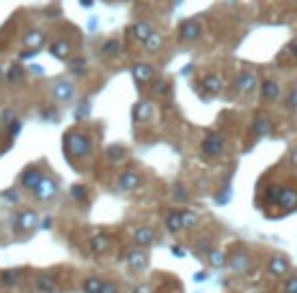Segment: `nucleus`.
<instances>
[{"label": "nucleus", "instance_id": "15", "mask_svg": "<svg viewBox=\"0 0 297 293\" xmlns=\"http://www.w3.org/2000/svg\"><path fill=\"white\" fill-rule=\"evenodd\" d=\"M35 291L37 293H58L60 287H58V280L54 278L52 274L41 272L35 276Z\"/></svg>", "mask_w": 297, "mask_h": 293}, {"label": "nucleus", "instance_id": "12", "mask_svg": "<svg viewBox=\"0 0 297 293\" xmlns=\"http://www.w3.org/2000/svg\"><path fill=\"white\" fill-rule=\"evenodd\" d=\"M157 231L153 226H138L136 231H134V244H136V248H147V246H153L157 242Z\"/></svg>", "mask_w": 297, "mask_h": 293}, {"label": "nucleus", "instance_id": "16", "mask_svg": "<svg viewBox=\"0 0 297 293\" xmlns=\"http://www.w3.org/2000/svg\"><path fill=\"white\" fill-rule=\"evenodd\" d=\"M50 54L56 61H69L71 54H74V45L69 43V39H62V37H58V39H54L50 43Z\"/></svg>", "mask_w": 297, "mask_h": 293}, {"label": "nucleus", "instance_id": "6", "mask_svg": "<svg viewBox=\"0 0 297 293\" xmlns=\"http://www.w3.org/2000/svg\"><path fill=\"white\" fill-rule=\"evenodd\" d=\"M224 136L218 134V132H209L203 138V153L207 155V158H220V155L224 153Z\"/></svg>", "mask_w": 297, "mask_h": 293}, {"label": "nucleus", "instance_id": "18", "mask_svg": "<svg viewBox=\"0 0 297 293\" xmlns=\"http://www.w3.org/2000/svg\"><path fill=\"white\" fill-rule=\"evenodd\" d=\"M127 33L131 35L134 41H138V43L142 45V43H145L149 37L153 35V26H151L149 22H145V20H138V22H134V24L129 26Z\"/></svg>", "mask_w": 297, "mask_h": 293}, {"label": "nucleus", "instance_id": "26", "mask_svg": "<svg viewBox=\"0 0 297 293\" xmlns=\"http://www.w3.org/2000/svg\"><path fill=\"white\" fill-rule=\"evenodd\" d=\"M125 158H127V149L121 144H110L106 149V160L110 164H121Z\"/></svg>", "mask_w": 297, "mask_h": 293}, {"label": "nucleus", "instance_id": "8", "mask_svg": "<svg viewBox=\"0 0 297 293\" xmlns=\"http://www.w3.org/2000/svg\"><path fill=\"white\" fill-rule=\"evenodd\" d=\"M142 183V175L138 170H134V168H127V170H123L119 179H116V190L119 192H134V190H138V186Z\"/></svg>", "mask_w": 297, "mask_h": 293}, {"label": "nucleus", "instance_id": "44", "mask_svg": "<svg viewBox=\"0 0 297 293\" xmlns=\"http://www.w3.org/2000/svg\"><path fill=\"white\" fill-rule=\"evenodd\" d=\"M252 293H256V291H252Z\"/></svg>", "mask_w": 297, "mask_h": 293}, {"label": "nucleus", "instance_id": "41", "mask_svg": "<svg viewBox=\"0 0 297 293\" xmlns=\"http://www.w3.org/2000/svg\"><path fill=\"white\" fill-rule=\"evenodd\" d=\"M131 293H153V289L149 285H136L131 289Z\"/></svg>", "mask_w": 297, "mask_h": 293}, {"label": "nucleus", "instance_id": "11", "mask_svg": "<svg viewBox=\"0 0 297 293\" xmlns=\"http://www.w3.org/2000/svg\"><path fill=\"white\" fill-rule=\"evenodd\" d=\"M203 37V26L198 20H185L179 26V39L181 41H198Z\"/></svg>", "mask_w": 297, "mask_h": 293}, {"label": "nucleus", "instance_id": "28", "mask_svg": "<svg viewBox=\"0 0 297 293\" xmlns=\"http://www.w3.org/2000/svg\"><path fill=\"white\" fill-rule=\"evenodd\" d=\"M24 280V272L22 270H5L0 272V282H5V285H20Z\"/></svg>", "mask_w": 297, "mask_h": 293}, {"label": "nucleus", "instance_id": "2", "mask_svg": "<svg viewBox=\"0 0 297 293\" xmlns=\"http://www.w3.org/2000/svg\"><path fill=\"white\" fill-rule=\"evenodd\" d=\"M265 203L269 205H278L282 209H295L297 207V190L293 188H280V186H272L265 190Z\"/></svg>", "mask_w": 297, "mask_h": 293}, {"label": "nucleus", "instance_id": "34", "mask_svg": "<svg viewBox=\"0 0 297 293\" xmlns=\"http://www.w3.org/2000/svg\"><path fill=\"white\" fill-rule=\"evenodd\" d=\"M69 71L74 73V76H82V73L86 71V58H82V56H71L69 58Z\"/></svg>", "mask_w": 297, "mask_h": 293}, {"label": "nucleus", "instance_id": "19", "mask_svg": "<svg viewBox=\"0 0 297 293\" xmlns=\"http://www.w3.org/2000/svg\"><path fill=\"white\" fill-rule=\"evenodd\" d=\"M88 248H91V252L97 254V256L108 254V252H110V248H112V240H110V235L99 233V235L91 237V242H88Z\"/></svg>", "mask_w": 297, "mask_h": 293}, {"label": "nucleus", "instance_id": "45", "mask_svg": "<svg viewBox=\"0 0 297 293\" xmlns=\"http://www.w3.org/2000/svg\"><path fill=\"white\" fill-rule=\"evenodd\" d=\"M0 110H3V108H0Z\"/></svg>", "mask_w": 297, "mask_h": 293}, {"label": "nucleus", "instance_id": "9", "mask_svg": "<svg viewBox=\"0 0 297 293\" xmlns=\"http://www.w3.org/2000/svg\"><path fill=\"white\" fill-rule=\"evenodd\" d=\"M235 89H237V93L239 95H250V93H254V91L258 89V78H256V73H252V71H241L237 80H235Z\"/></svg>", "mask_w": 297, "mask_h": 293}, {"label": "nucleus", "instance_id": "1", "mask_svg": "<svg viewBox=\"0 0 297 293\" xmlns=\"http://www.w3.org/2000/svg\"><path fill=\"white\" fill-rule=\"evenodd\" d=\"M62 149H65L67 160H88L95 151V140L82 127H71L62 136Z\"/></svg>", "mask_w": 297, "mask_h": 293}, {"label": "nucleus", "instance_id": "17", "mask_svg": "<svg viewBox=\"0 0 297 293\" xmlns=\"http://www.w3.org/2000/svg\"><path fill=\"white\" fill-rule=\"evenodd\" d=\"M131 114H134V121L136 123H149L153 114H155V108H153L149 99H140V102H136V106H134Z\"/></svg>", "mask_w": 297, "mask_h": 293}, {"label": "nucleus", "instance_id": "42", "mask_svg": "<svg viewBox=\"0 0 297 293\" xmlns=\"http://www.w3.org/2000/svg\"><path fill=\"white\" fill-rule=\"evenodd\" d=\"M291 160H295V164H297V149L291 153Z\"/></svg>", "mask_w": 297, "mask_h": 293}, {"label": "nucleus", "instance_id": "37", "mask_svg": "<svg viewBox=\"0 0 297 293\" xmlns=\"http://www.w3.org/2000/svg\"><path fill=\"white\" fill-rule=\"evenodd\" d=\"M99 293H121V289H119V285H116L114 280H110V278H104Z\"/></svg>", "mask_w": 297, "mask_h": 293}, {"label": "nucleus", "instance_id": "30", "mask_svg": "<svg viewBox=\"0 0 297 293\" xmlns=\"http://www.w3.org/2000/svg\"><path fill=\"white\" fill-rule=\"evenodd\" d=\"M207 261L211 268H224L226 265V254L222 250H207Z\"/></svg>", "mask_w": 297, "mask_h": 293}, {"label": "nucleus", "instance_id": "21", "mask_svg": "<svg viewBox=\"0 0 297 293\" xmlns=\"http://www.w3.org/2000/svg\"><path fill=\"white\" fill-rule=\"evenodd\" d=\"M131 73H134V80H136L138 84H147V82H151L153 76H155V67L149 65V63H136V65L131 67Z\"/></svg>", "mask_w": 297, "mask_h": 293}, {"label": "nucleus", "instance_id": "29", "mask_svg": "<svg viewBox=\"0 0 297 293\" xmlns=\"http://www.w3.org/2000/svg\"><path fill=\"white\" fill-rule=\"evenodd\" d=\"M166 228L173 235H177V233H181L183 231V226H181V218H179V212H170L168 216H166Z\"/></svg>", "mask_w": 297, "mask_h": 293}, {"label": "nucleus", "instance_id": "13", "mask_svg": "<svg viewBox=\"0 0 297 293\" xmlns=\"http://www.w3.org/2000/svg\"><path fill=\"white\" fill-rule=\"evenodd\" d=\"M46 41H48V37H46V33H43L41 28H30V31H26L24 37H22L24 48L26 50H32V52L41 50L43 45H46Z\"/></svg>", "mask_w": 297, "mask_h": 293}, {"label": "nucleus", "instance_id": "7", "mask_svg": "<svg viewBox=\"0 0 297 293\" xmlns=\"http://www.w3.org/2000/svg\"><path fill=\"white\" fill-rule=\"evenodd\" d=\"M46 175H48V172L43 170L41 166H28V168H24V172H22V177H20V186H22L24 190L32 192V190L43 181V177H46Z\"/></svg>", "mask_w": 297, "mask_h": 293}, {"label": "nucleus", "instance_id": "14", "mask_svg": "<svg viewBox=\"0 0 297 293\" xmlns=\"http://www.w3.org/2000/svg\"><path fill=\"white\" fill-rule=\"evenodd\" d=\"M125 263H127V268H129L131 272L140 274V272H145V270L149 268V254L142 250V248H134V250L127 254Z\"/></svg>", "mask_w": 297, "mask_h": 293}, {"label": "nucleus", "instance_id": "5", "mask_svg": "<svg viewBox=\"0 0 297 293\" xmlns=\"http://www.w3.org/2000/svg\"><path fill=\"white\" fill-rule=\"evenodd\" d=\"M30 194H32L35 200H39V203H50V200H54L60 194V183H58L56 177L46 175V177H43V181L30 192Z\"/></svg>", "mask_w": 297, "mask_h": 293}, {"label": "nucleus", "instance_id": "27", "mask_svg": "<svg viewBox=\"0 0 297 293\" xmlns=\"http://www.w3.org/2000/svg\"><path fill=\"white\" fill-rule=\"evenodd\" d=\"M102 282H104L102 276L91 274V276H86L82 280V293H99V289H102Z\"/></svg>", "mask_w": 297, "mask_h": 293}, {"label": "nucleus", "instance_id": "25", "mask_svg": "<svg viewBox=\"0 0 297 293\" xmlns=\"http://www.w3.org/2000/svg\"><path fill=\"white\" fill-rule=\"evenodd\" d=\"M164 43H166L164 35H159V33L153 31V35L149 37V39H147L145 43H142V48H145L147 54H159L161 50H164Z\"/></svg>", "mask_w": 297, "mask_h": 293}, {"label": "nucleus", "instance_id": "22", "mask_svg": "<svg viewBox=\"0 0 297 293\" xmlns=\"http://www.w3.org/2000/svg\"><path fill=\"white\" fill-rule=\"evenodd\" d=\"M267 272L272 274V276H286V274H289V261H286L284 256H272V259L267 261Z\"/></svg>", "mask_w": 297, "mask_h": 293}, {"label": "nucleus", "instance_id": "32", "mask_svg": "<svg viewBox=\"0 0 297 293\" xmlns=\"http://www.w3.org/2000/svg\"><path fill=\"white\" fill-rule=\"evenodd\" d=\"M179 218H181V226L183 228H192L198 224V214L192 212V209H183V212H179Z\"/></svg>", "mask_w": 297, "mask_h": 293}, {"label": "nucleus", "instance_id": "40", "mask_svg": "<svg viewBox=\"0 0 297 293\" xmlns=\"http://www.w3.org/2000/svg\"><path fill=\"white\" fill-rule=\"evenodd\" d=\"M175 198L177 200H185L187 198V192H185L183 186H175Z\"/></svg>", "mask_w": 297, "mask_h": 293}, {"label": "nucleus", "instance_id": "23", "mask_svg": "<svg viewBox=\"0 0 297 293\" xmlns=\"http://www.w3.org/2000/svg\"><path fill=\"white\" fill-rule=\"evenodd\" d=\"M280 93H282V89L276 80L260 82V95H263V99H267V102H276V99L280 97Z\"/></svg>", "mask_w": 297, "mask_h": 293}, {"label": "nucleus", "instance_id": "38", "mask_svg": "<svg viewBox=\"0 0 297 293\" xmlns=\"http://www.w3.org/2000/svg\"><path fill=\"white\" fill-rule=\"evenodd\" d=\"M0 121H3V125H13L15 121H17V116H15V112L13 110H0Z\"/></svg>", "mask_w": 297, "mask_h": 293}, {"label": "nucleus", "instance_id": "39", "mask_svg": "<svg viewBox=\"0 0 297 293\" xmlns=\"http://www.w3.org/2000/svg\"><path fill=\"white\" fill-rule=\"evenodd\" d=\"M284 293H297V276H289L284 282Z\"/></svg>", "mask_w": 297, "mask_h": 293}, {"label": "nucleus", "instance_id": "4", "mask_svg": "<svg viewBox=\"0 0 297 293\" xmlns=\"http://www.w3.org/2000/svg\"><path fill=\"white\" fill-rule=\"evenodd\" d=\"M50 95L56 104L67 106L76 99V84L69 78H54L50 84Z\"/></svg>", "mask_w": 297, "mask_h": 293}, {"label": "nucleus", "instance_id": "35", "mask_svg": "<svg viewBox=\"0 0 297 293\" xmlns=\"http://www.w3.org/2000/svg\"><path fill=\"white\" fill-rule=\"evenodd\" d=\"M71 192V198L78 200V203H86V198H88V188L86 186H80V183H76L74 188L69 190Z\"/></svg>", "mask_w": 297, "mask_h": 293}, {"label": "nucleus", "instance_id": "31", "mask_svg": "<svg viewBox=\"0 0 297 293\" xmlns=\"http://www.w3.org/2000/svg\"><path fill=\"white\" fill-rule=\"evenodd\" d=\"M24 67L22 65H17V63H13L11 67L7 69V80H9V84H15V82H22L24 80Z\"/></svg>", "mask_w": 297, "mask_h": 293}, {"label": "nucleus", "instance_id": "20", "mask_svg": "<svg viewBox=\"0 0 297 293\" xmlns=\"http://www.w3.org/2000/svg\"><path fill=\"white\" fill-rule=\"evenodd\" d=\"M121 52H123V43H121V39H116V37H110V39H106V41L102 43V48H99V54H102L104 58H108V61L121 56Z\"/></svg>", "mask_w": 297, "mask_h": 293}, {"label": "nucleus", "instance_id": "33", "mask_svg": "<svg viewBox=\"0 0 297 293\" xmlns=\"http://www.w3.org/2000/svg\"><path fill=\"white\" fill-rule=\"evenodd\" d=\"M254 132L256 136L260 138V136H267V134H272V121L265 116H258L256 121H254Z\"/></svg>", "mask_w": 297, "mask_h": 293}, {"label": "nucleus", "instance_id": "43", "mask_svg": "<svg viewBox=\"0 0 297 293\" xmlns=\"http://www.w3.org/2000/svg\"><path fill=\"white\" fill-rule=\"evenodd\" d=\"M3 76H5V67H3V65H0V78H3Z\"/></svg>", "mask_w": 297, "mask_h": 293}, {"label": "nucleus", "instance_id": "36", "mask_svg": "<svg viewBox=\"0 0 297 293\" xmlns=\"http://www.w3.org/2000/svg\"><path fill=\"white\" fill-rule=\"evenodd\" d=\"M170 89H173V86H170V82H168V80H155V82H153V93L159 95V97L168 95V93H170Z\"/></svg>", "mask_w": 297, "mask_h": 293}, {"label": "nucleus", "instance_id": "3", "mask_svg": "<svg viewBox=\"0 0 297 293\" xmlns=\"http://www.w3.org/2000/svg\"><path fill=\"white\" fill-rule=\"evenodd\" d=\"M37 224H39V214L37 212H32V209H20L11 220V231L17 237H26L37 228Z\"/></svg>", "mask_w": 297, "mask_h": 293}, {"label": "nucleus", "instance_id": "10", "mask_svg": "<svg viewBox=\"0 0 297 293\" xmlns=\"http://www.w3.org/2000/svg\"><path fill=\"white\" fill-rule=\"evenodd\" d=\"M226 265L235 274H248L250 268H252V259L244 250H235L230 256H226Z\"/></svg>", "mask_w": 297, "mask_h": 293}, {"label": "nucleus", "instance_id": "24", "mask_svg": "<svg viewBox=\"0 0 297 293\" xmlns=\"http://www.w3.org/2000/svg\"><path fill=\"white\" fill-rule=\"evenodd\" d=\"M222 86H224V82L218 73H207V76L203 78V89H205L207 95H218L222 91Z\"/></svg>", "mask_w": 297, "mask_h": 293}]
</instances>
